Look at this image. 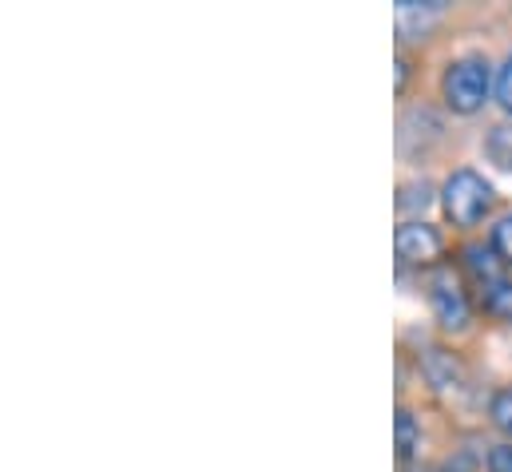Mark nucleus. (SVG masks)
Returning <instances> with one entry per match:
<instances>
[{
	"label": "nucleus",
	"mask_w": 512,
	"mask_h": 472,
	"mask_svg": "<svg viewBox=\"0 0 512 472\" xmlns=\"http://www.w3.org/2000/svg\"><path fill=\"white\" fill-rule=\"evenodd\" d=\"M441 207H445V219L453 227H477L485 219V211L493 207V183L485 175H477L473 167H461L445 179Z\"/></svg>",
	"instance_id": "nucleus-1"
},
{
	"label": "nucleus",
	"mask_w": 512,
	"mask_h": 472,
	"mask_svg": "<svg viewBox=\"0 0 512 472\" xmlns=\"http://www.w3.org/2000/svg\"><path fill=\"white\" fill-rule=\"evenodd\" d=\"M445 104L457 112V116H473L477 108H485L489 100V88H493V72H489V60L485 56H461L449 64L445 80Z\"/></svg>",
	"instance_id": "nucleus-2"
},
{
	"label": "nucleus",
	"mask_w": 512,
	"mask_h": 472,
	"mask_svg": "<svg viewBox=\"0 0 512 472\" xmlns=\"http://www.w3.org/2000/svg\"><path fill=\"white\" fill-rule=\"evenodd\" d=\"M429 306H433V314H437V322L445 326V330H465L469 326V298H465V290H461V282H457V274L453 270H433L429 274Z\"/></svg>",
	"instance_id": "nucleus-3"
},
{
	"label": "nucleus",
	"mask_w": 512,
	"mask_h": 472,
	"mask_svg": "<svg viewBox=\"0 0 512 472\" xmlns=\"http://www.w3.org/2000/svg\"><path fill=\"white\" fill-rule=\"evenodd\" d=\"M393 246H397L401 266H425V262L441 258L445 238L437 235V227H429V223H401L397 235H393Z\"/></svg>",
	"instance_id": "nucleus-4"
},
{
	"label": "nucleus",
	"mask_w": 512,
	"mask_h": 472,
	"mask_svg": "<svg viewBox=\"0 0 512 472\" xmlns=\"http://www.w3.org/2000/svg\"><path fill=\"white\" fill-rule=\"evenodd\" d=\"M421 365H425L429 385H437V389H461V385H465V369H461V361H457L453 354H445L441 346H429L425 357H421Z\"/></svg>",
	"instance_id": "nucleus-5"
},
{
	"label": "nucleus",
	"mask_w": 512,
	"mask_h": 472,
	"mask_svg": "<svg viewBox=\"0 0 512 472\" xmlns=\"http://www.w3.org/2000/svg\"><path fill=\"white\" fill-rule=\"evenodd\" d=\"M465 266L473 270V278H477L481 286H489V282H497V278H501V266H497L493 250H489V246H481V242L465 246Z\"/></svg>",
	"instance_id": "nucleus-6"
},
{
	"label": "nucleus",
	"mask_w": 512,
	"mask_h": 472,
	"mask_svg": "<svg viewBox=\"0 0 512 472\" xmlns=\"http://www.w3.org/2000/svg\"><path fill=\"white\" fill-rule=\"evenodd\" d=\"M481 306H485L493 318L512 322V282L509 278H497V282L481 286Z\"/></svg>",
	"instance_id": "nucleus-7"
},
{
	"label": "nucleus",
	"mask_w": 512,
	"mask_h": 472,
	"mask_svg": "<svg viewBox=\"0 0 512 472\" xmlns=\"http://www.w3.org/2000/svg\"><path fill=\"white\" fill-rule=\"evenodd\" d=\"M485 155H489L497 167H512V123H497V127L485 135Z\"/></svg>",
	"instance_id": "nucleus-8"
},
{
	"label": "nucleus",
	"mask_w": 512,
	"mask_h": 472,
	"mask_svg": "<svg viewBox=\"0 0 512 472\" xmlns=\"http://www.w3.org/2000/svg\"><path fill=\"white\" fill-rule=\"evenodd\" d=\"M393 433H397V457L409 461V457L417 453V445H421V433H417V421H413L409 409H397V425H393Z\"/></svg>",
	"instance_id": "nucleus-9"
},
{
	"label": "nucleus",
	"mask_w": 512,
	"mask_h": 472,
	"mask_svg": "<svg viewBox=\"0 0 512 472\" xmlns=\"http://www.w3.org/2000/svg\"><path fill=\"white\" fill-rule=\"evenodd\" d=\"M429 203H433V187H429V183L421 179V183H405V187H401V199H397V211H417V207L425 211Z\"/></svg>",
	"instance_id": "nucleus-10"
},
{
	"label": "nucleus",
	"mask_w": 512,
	"mask_h": 472,
	"mask_svg": "<svg viewBox=\"0 0 512 472\" xmlns=\"http://www.w3.org/2000/svg\"><path fill=\"white\" fill-rule=\"evenodd\" d=\"M489 413H493V425H497L501 433H509V437H512V385H505V389L493 397Z\"/></svg>",
	"instance_id": "nucleus-11"
},
{
	"label": "nucleus",
	"mask_w": 512,
	"mask_h": 472,
	"mask_svg": "<svg viewBox=\"0 0 512 472\" xmlns=\"http://www.w3.org/2000/svg\"><path fill=\"white\" fill-rule=\"evenodd\" d=\"M493 250L501 254V262L512 266V215H505V219L493 227Z\"/></svg>",
	"instance_id": "nucleus-12"
},
{
	"label": "nucleus",
	"mask_w": 512,
	"mask_h": 472,
	"mask_svg": "<svg viewBox=\"0 0 512 472\" xmlns=\"http://www.w3.org/2000/svg\"><path fill=\"white\" fill-rule=\"evenodd\" d=\"M441 472H481V461H477L473 449H457V453L441 465Z\"/></svg>",
	"instance_id": "nucleus-13"
},
{
	"label": "nucleus",
	"mask_w": 512,
	"mask_h": 472,
	"mask_svg": "<svg viewBox=\"0 0 512 472\" xmlns=\"http://www.w3.org/2000/svg\"><path fill=\"white\" fill-rule=\"evenodd\" d=\"M497 100H501V108L512 116V52L509 60H505V68H501V76H497Z\"/></svg>",
	"instance_id": "nucleus-14"
},
{
	"label": "nucleus",
	"mask_w": 512,
	"mask_h": 472,
	"mask_svg": "<svg viewBox=\"0 0 512 472\" xmlns=\"http://www.w3.org/2000/svg\"><path fill=\"white\" fill-rule=\"evenodd\" d=\"M485 465H489V472H512V445H497V449H489Z\"/></svg>",
	"instance_id": "nucleus-15"
},
{
	"label": "nucleus",
	"mask_w": 512,
	"mask_h": 472,
	"mask_svg": "<svg viewBox=\"0 0 512 472\" xmlns=\"http://www.w3.org/2000/svg\"><path fill=\"white\" fill-rule=\"evenodd\" d=\"M405 76H409V64H405V60H397V92L405 88Z\"/></svg>",
	"instance_id": "nucleus-16"
}]
</instances>
